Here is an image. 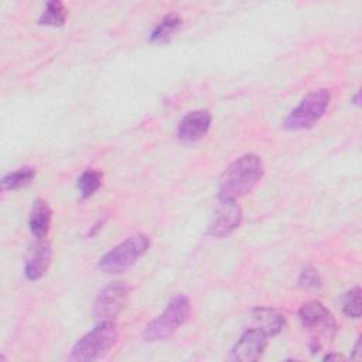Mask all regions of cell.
<instances>
[{
	"label": "cell",
	"instance_id": "1",
	"mask_svg": "<svg viewBox=\"0 0 362 362\" xmlns=\"http://www.w3.org/2000/svg\"><path fill=\"white\" fill-rule=\"evenodd\" d=\"M263 177V163L256 154L235 160L219 180V199H236L250 192Z\"/></svg>",
	"mask_w": 362,
	"mask_h": 362
},
{
	"label": "cell",
	"instance_id": "2",
	"mask_svg": "<svg viewBox=\"0 0 362 362\" xmlns=\"http://www.w3.org/2000/svg\"><path fill=\"white\" fill-rule=\"evenodd\" d=\"M298 318L303 327L311 334V352H318L324 344L334 339L337 332V321L321 301L311 300L304 303L298 310Z\"/></svg>",
	"mask_w": 362,
	"mask_h": 362
},
{
	"label": "cell",
	"instance_id": "3",
	"mask_svg": "<svg viewBox=\"0 0 362 362\" xmlns=\"http://www.w3.org/2000/svg\"><path fill=\"white\" fill-rule=\"evenodd\" d=\"M189 313L191 303L188 297L184 294L174 296L165 305L164 311L146 325L143 331L144 341L157 342L168 339L188 320Z\"/></svg>",
	"mask_w": 362,
	"mask_h": 362
},
{
	"label": "cell",
	"instance_id": "4",
	"mask_svg": "<svg viewBox=\"0 0 362 362\" xmlns=\"http://www.w3.org/2000/svg\"><path fill=\"white\" fill-rule=\"evenodd\" d=\"M117 339V328L113 321L99 322L89 332L82 335L71 349V359L89 362L103 358Z\"/></svg>",
	"mask_w": 362,
	"mask_h": 362
},
{
	"label": "cell",
	"instance_id": "5",
	"mask_svg": "<svg viewBox=\"0 0 362 362\" xmlns=\"http://www.w3.org/2000/svg\"><path fill=\"white\" fill-rule=\"evenodd\" d=\"M150 239L146 235H134L113 246L99 259V269L105 273H122L132 267L148 249Z\"/></svg>",
	"mask_w": 362,
	"mask_h": 362
},
{
	"label": "cell",
	"instance_id": "6",
	"mask_svg": "<svg viewBox=\"0 0 362 362\" xmlns=\"http://www.w3.org/2000/svg\"><path fill=\"white\" fill-rule=\"evenodd\" d=\"M329 100L331 93L325 88L310 92L287 115L284 120V127L288 130H303L311 127L324 116Z\"/></svg>",
	"mask_w": 362,
	"mask_h": 362
},
{
	"label": "cell",
	"instance_id": "7",
	"mask_svg": "<svg viewBox=\"0 0 362 362\" xmlns=\"http://www.w3.org/2000/svg\"><path fill=\"white\" fill-rule=\"evenodd\" d=\"M130 297V286L124 281H113L102 288L93 304V315L99 322L113 321L126 307Z\"/></svg>",
	"mask_w": 362,
	"mask_h": 362
},
{
	"label": "cell",
	"instance_id": "8",
	"mask_svg": "<svg viewBox=\"0 0 362 362\" xmlns=\"http://www.w3.org/2000/svg\"><path fill=\"white\" fill-rule=\"evenodd\" d=\"M242 221V209L236 199H219L215 214L209 222L208 233L215 238L230 235Z\"/></svg>",
	"mask_w": 362,
	"mask_h": 362
},
{
	"label": "cell",
	"instance_id": "9",
	"mask_svg": "<svg viewBox=\"0 0 362 362\" xmlns=\"http://www.w3.org/2000/svg\"><path fill=\"white\" fill-rule=\"evenodd\" d=\"M267 346V335L259 328L245 331L230 351V359L238 362L257 361Z\"/></svg>",
	"mask_w": 362,
	"mask_h": 362
},
{
	"label": "cell",
	"instance_id": "10",
	"mask_svg": "<svg viewBox=\"0 0 362 362\" xmlns=\"http://www.w3.org/2000/svg\"><path fill=\"white\" fill-rule=\"evenodd\" d=\"M51 259H52V249L49 242H47L45 239H37V242L30 246L25 256V262H24L25 277L31 281L41 279L47 273L51 264Z\"/></svg>",
	"mask_w": 362,
	"mask_h": 362
},
{
	"label": "cell",
	"instance_id": "11",
	"mask_svg": "<svg viewBox=\"0 0 362 362\" xmlns=\"http://www.w3.org/2000/svg\"><path fill=\"white\" fill-rule=\"evenodd\" d=\"M211 113L208 110L188 112L178 123L177 137L184 143H194L201 140L211 127Z\"/></svg>",
	"mask_w": 362,
	"mask_h": 362
},
{
	"label": "cell",
	"instance_id": "12",
	"mask_svg": "<svg viewBox=\"0 0 362 362\" xmlns=\"http://www.w3.org/2000/svg\"><path fill=\"white\" fill-rule=\"evenodd\" d=\"M252 318L256 322V328L263 331L267 337L276 335L286 327V317L280 311L269 307H256L252 311Z\"/></svg>",
	"mask_w": 362,
	"mask_h": 362
},
{
	"label": "cell",
	"instance_id": "13",
	"mask_svg": "<svg viewBox=\"0 0 362 362\" xmlns=\"http://www.w3.org/2000/svg\"><path fill=\"white\" fill-rule=\"evenodd\" d=\"M51 221H52V211L48 202L40 198L35 199L31 208L30 219H28V226L31 233L37 239H45L51 228Z\"/></svg>",
	"mask_w": 362,
	"mask_h": 362
},
{
	"label": "cell",
	"instance_id": "14",
	"mask_svg": "<svg viewBox=\"0 0 362 362\" xmlns=\"http://www.w3.org/2000/svg\"><path fill=\"white\" fill-rule=\"evenodd\" d=\"M182 20L178 17V14L171 13L161 18V21L154 27V30L150 34L151 42H165L168 41L173 34L181 27Z\"/></svg>",
	"mask_w": 362,
	"mask_h": 362
},
{
	"label": "cell",
	"instance_id": "15",
	"mask_svg": "<svg viewBox=\"0 0 362 362\" xmlns=\"http://www.w3.org/2000/svg\"><path fill=\"white\" fill-rule=\"evenodd\" d=\"M35 177V168L33 167H21L14 171L7 173L1 178V188L4 191H14L28 185Z\"/></svg>",
	"mask_w": 362,
	"mask_h": 362
},
{
	"label": "cell",
	"instance_id": "16",
	"mask_svg": "<svg viewBox=\"0 0 362 362\" xmlns=\"http://www.w3.org/2000/svg\"><path fill=\"white\" fill-rule=\"evenodd\" d=\"M66 18V8L61 1L52 0L45 4L41 16L38 17L40 25H51V27H61Z\"/></svg>",
	"mask_w": 362,
	"mask_h": 362
},
{
	"label": "cell",
	"instance_id": "17",
	"mask_svg": "<svg viewBox=\"0 0 362 362\" xmlns=\"http://www.w3.org/2000/svg\"><path fill=\"white\" fill-rule=\"evenodd\" d=\"M102 185V173L98 170H86L78 178L79 195L85 199L92 197Z\"/></svg>",
	"mask_w": 362,
	"mask_h": 362
},
{
	"label": "cell",
	"instance_id": "18",
	"mask_svg": "<svg viewBox=\"0 0 362 362\" xmlns=\"http://www.w3.org/2000/svg\"><path fill=\"white\" fill-rule=\"evenodd\" d=\"M342 311L348 318L358 320L361 317V288L358 286L342 296Z\"/></svg>",
	"mask_w": 362,
	"mask_h": 362
},
{
	"label": "cell",
	"instance_id": "19",
	"mask_svg": "<svg viewBox=\"0 0 362 362\" xmlns=\"http://www.w3.org/2000/svg\"><path fill=\"white\" fill-rule=\"evenodd\" d=\"M298 283L300 286L305 287V288H320L321 287V279L317 273V270H314L313 267H305L300 277H298Z\"/></svg>",
	"mask_w": 362,
	"mask_h": 362
},
{
	"label": "cell",
	"instance_id": "20",
	"mask_svg": "<svg viewBox=\"0 0 362 362\" xmlns=\"http://www.w3.org/2000/svg\"><path fill=\"white\" fill-rule=\"evenodd\" d=\"M361 338L356 341V344H355V348H354V352H352V355H351V358L352 359H358L359 358V354H361Z\"/></svg>",
	"mask_w": 362,
	"mask_h": 362
},
{
	"label": "cell",
	"instance_id": "21",
	"mask_svg": "<svg viewBox=\"0 0 362 362\" xmlns=\"http://www.w3.org/2000/svg\"><path fill=\"white\" fill-rule=\"evenodd\" d=\"M332 359L339 361V359H342V356L339 354H328L324 356V361H332Z\"/></svg>",
	"mask_w": 362,
	"mask_h": 362
},
{
	"label": "cell",
	"instance_id": "22",
	"mask_svg": "<svg viewBox=\"0 0 362 362\" xmlns=\"http://www.w3.org/2000/svg\"><path fill=\"white\" fill-rule=\"evenodd\" d=\"M359 96H361V93L356 92V95H355V98H354V100H355L354 103H355V105H359Z\"/></svg>",
	"mask_w": 362,
	"mask_h": 362
}]
</instances>
